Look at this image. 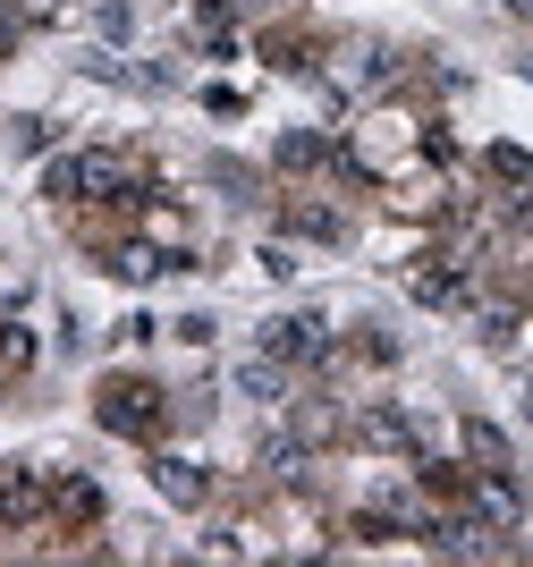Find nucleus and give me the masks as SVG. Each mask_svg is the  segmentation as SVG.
Instances as JSON below:
<instances>
[{
  "mask_svg": "<svg viewBox=\"0 0 533 567\" xmlns=\"http://www.w3.org/2000/svg\"><path fill=\"white\" fill-rule=\"evenodd\" d=\"M51 195H102V204H127V195H144V178H136L127 153H69V162H51Z\"/></svg>",
  "mask_w": 533,
  "mask_h": 567,
  "instance_id": "nucleus-1",
  "label": "nucleus"
},
{
  "mask_svg": "<svg viewBox=\"0 0 533 567\" xmlns=\"http://www.w3.org/2000/svg\"><path fill=\"white\" fill-rule=\"evenodd\" d=\"M93 415H102V432H119V441H153V432H162V390H153V381H102Z\"/></svg>",
  "mask_w": 533,
  "mask_h": 567,
  "instance_id": "nucleus-2",
  "label": "nucleus"
},
{
  "mask_svg": "<svg viewBox=\"0 0 533 567\" xmlns=\"http://www.w3.org/2000/svg\"><path fill=\"white\" fill-rule=\"evenodd\" d=\"M263 355H279V364H305V355H322V313H279L271 331H263Z\"/></svg>",
  "mask_w": 533,
  "mask_h": 567,
  "instance_id": "nucleus-3",
  "label": "nucleus"
},
{
  "mask_svg": "<svg viewBox=\"0 0 533 567\" xmlns=\"http://www.w3.org/2000/svg\"><path fill=\"white\" fill-rule=\"evenodd\" d=\"M153 483H162V492L178 499V508H195V499L212 492V483H204V474H195V466H186V457H162V466H153Z\"/></svg>",
  "mask_w": 533,
  "mask_h": 567,
  "instance_id": "nucleus-4",
  "label": "nucleus"
},
{
  "mask_svg": "<svg viewBox=\"0 0 533 567\" xmlns=\"http://www.w3.org/2000/svg\"><path fill=\"white\" fill-rule=\"evenodd\" d=\"M237 390H246V399H279V390H288L279 355H246V364H237Z\"/></svg>",
  "mask_w": 533,
  "mask_h": 567,
  "instance_id": "nucleus-5",
  "label": "nucleus"
},
{
  "mask_svg": "<svg viewBox=\"0 0 533 567\" xmlns=\"http://www.w3.org/2000/svg\"><path fill=\"white\" fill-rule=\"evenodd\" d=\"M51 499H60V517H76V525H85V517H102V492H93L85 474H69V483H60Z\"/></svg>",
  "mask_w": 533,
  "mask_h": 567,
  "instance_id": "nucleus-6",
  "label": "nucleus"
},
{
  "mask_svg": "<svg viewBox=\"0 0 533 567\" xmlns=\"http://www.w3.org/2000/svg\"><path fill=\"white\" fill-rule=\"evenodd\" d=\"M111 271H119V280H153V271H170V262L153 255V246H119V255H111Z\"/></svg>",
  "mask_w": 533,
  "mask_h": 567,
  "instance_id": "nucleus-7",
  "label": "nucleus"
},
{
  "mask_svg": "<svg viewBox=\"0 0 533 567\" xmlns=\"http://www.w3.org/2000/svg\"><path fill=\"white\" fill-rule=\"evenodd\" d=\"M365 432H372V441H390V450H407V441H416V424H407V415H390V406H372Z\"/></svg>",
  "mask_w": 533,
  "mask_h": 567,
  "instance_id": "nucleus-8",
  "label": "nucleus"
},
{
  "mask_svg": "<svg viewBox=\"0 0 533 567\" xmlns=\"http://www.w3.org/2000/svg\"><path fill=\"white\" fill-rule=\"evenodd\" d=\"M465 450L483 457V466H491V474L509 466V441H500V432H491V424H465Z\"/></svg>",
  "mask_w": 533,
  "mask_h": 567,
  "instance_id": "nucleus-9",
  "label": "nucleus"
},
{
  "mask_svg": "<svg viewBox=\"0 0 533 567\" xmlns=\"http://www.w3.org/2000/svg\"><path fill=\"white\" fill-rule=\"evenodd\" d=\"M416 297L423 306H449V297H458V271H416Z\"/></svg>",
  "mask_w": 533,
  "mask_h": 567,
  "instance_id": "nucleus-10",
  "label": "nucleus"
},
{
  "mask_svg": "<svg viewBox=\"0 0 533 567\" xmlns=\"http://www.w3.org/2000/svg\"><path fill=\"white\" fill-rule=\"evenodd\" d=\"M279 162H288V169H305V162H322V136H288V144H279Z\"/></svg>",
  "mask_w": 533,
  "mask_h": 567,
  "instance_id": "nucleus-11",
  "label": "nucleus"
},
{
  "mask_svg": "<svg viewBox=\"0 0 533 567\" xmlns=\"http://www.w3.org/2000/svg\"><path fill=\"white\" fill-rule=\"evenodd\" d=\"M25 355H34V339H25L18 322H0V364H25Z\"/></svg>",
  "mask_w": 533,
  "mask_h": 567,
  "instance_id": "nucleus-12",
  "label": "nucleus"
},
{
  "mask_svg": "<svg viewBox=\"0 0 533 567\" xmlns=\"http://www.w3.org/2000/svg\"><path fill=\"white\" fill-rule=\"evenodd\" d=\"M9 25H18V9H9V0H0V34H9Z\"/></svg>",
  "mask_w": 533,
  "mask_h": 567,
  "instance_id": "nucleus-13",
  "label": "nucleus"
}]
</instances>
